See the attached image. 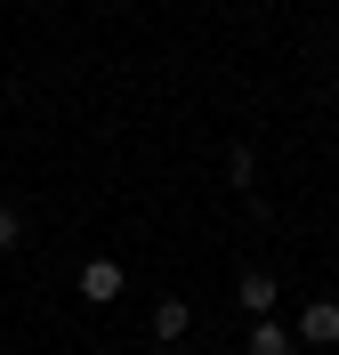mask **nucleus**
Segmentation results:
<instances>
[{
  "instance_id": "nucleus-1",
  "label": "nucleus",
  "mask_w": 339,
  "mask_h": 355,
  "mask_svg": "<svg viewBox=\"0 0 339 355\" xmlns=\"http://www.w3.org/2000/svg\"><path fill=\"white\" fill-rule=\"evenodd\" d=\"M121 283H130V275H121L113 259H81V275H73V291H81L89 307H113V299H121Z\"/></svg>"
},
{
  "instance_id": "nucleus-2",
  "label": "nucleus",
  "mask_w": 339,
  "mask_h": 355,
  "mask_svg": "<svg viewBox=\"0 0 339 355\" xmlns=\"http://www.w3.org/2000/svg\"><path fill=\"white\" fill-rule=\"evenodd\" d=\"M299 339H307V347H331L339 339V299H307V307H299Z\"/></svg>"
},
{
  "instance_id": "nucleus-3",
  "label": "nucleus",
  "mask_w": 339,
  "mask_h": 355,
  "mask_svg": "<svg viewBox=\"0 0 339 355\" xmlns=\"http://www.w3.org/2000/svg\"><path fill=\"white\" fill-rule=\"evenodd\" d=\"M234 299H243V307H250V315H275V299H283V283H275L267 266H250L243 283H234Z\"/></svg>"
},
{
  "instance_id": "nucleus-4",
  "label": "nucleus",
  "mask_w": 339,
  "mask_h": 355,
  "mask_svg": "<svg viewBox=\"0 0 339 355\" xmlns=\"http://www.w3.org/2000/svg\"><path fill=\"white\" fill-rule=\"evenodd\" d=\"M186 331H194V307H186V299H162L154 307V339L170 347V339H186Z\"/></svg>"
},
{
  "instance_id": "nucleus-5",
  "label": "nucleus",
  "mask_w": 339,
  "mask_h": 355,
  "mask_svg": "<svg viewBox=\"0 0 339 355\" xmlns=\"http://www.w3.org/2000/svg\"><path fill=\"white\" fill-rule=\"evenodd\" d=\"M291 347H299V331H283L275 315H259V323H250V355H291Z\"/></svg>"
},
{
  "instance_id": "nucleus-6",
  "label": "nucleus",
  "mask_w": 339,
  "mask_h": 355,
  "mask_svg": "<svg viewBox=\"0 0 339 355\" xmlns=\"http://www.w3.org/2000/svg\"><path fill=\"white\" fill-rule=\"evenodd\" d=\"M226 178H234V186H250V178H259V162H250V146H234V154H226Z\"/></svg>"
},
{
  "instance_id": "nucleus-7",
  "label": "nucleus",
  "mask_w": 339,
  "mask_h": 355,
  "mask_svg": "<svg viewBox=\"0 0 339 355\" xmlns=\"http://www.w3.org/2000/svg\"><path fill=\"white\" fill-rule=\"evenodd\" d=\"M17 243H24V218L8 210V202H0V250H17Z\"/></svg>"
}]
</instances>
